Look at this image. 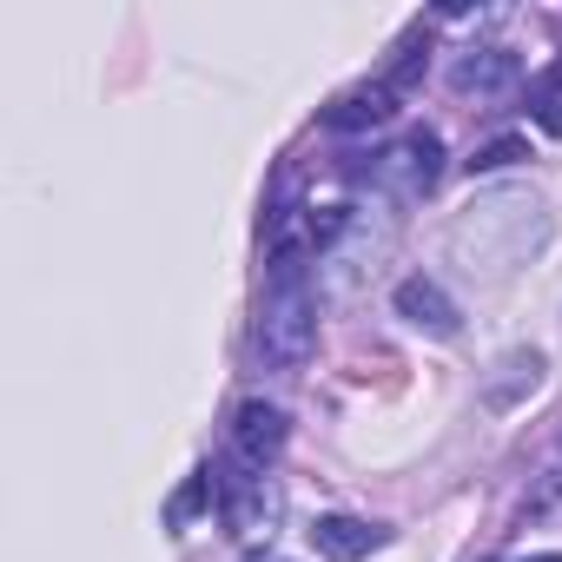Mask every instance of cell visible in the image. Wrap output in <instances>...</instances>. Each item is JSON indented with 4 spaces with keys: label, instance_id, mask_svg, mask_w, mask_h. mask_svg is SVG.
Wrapping results in <instances>:
<instances>
[{
    "label": "cell",
    "instance_id": "cell-1",
    "mask_svg": "<svg viewBox=\"0 0 562 562\" xmlns=\"http://www.w3.org/2000/svg\"><path fill=\"white\" fill-rule=\"evenodd\" d=\"M549 238V205L529 192V186H496V192H476L457 225H450V258L470 271V278H503L516 271L536 245Z\"/></svg>",
    "mask_w": 562,
    "mask_h": 562
},
{
    "label": "cell",
    "instance_id": "cell-2",
    "mask_svg": "<svg viewBox=\"0 0 562 562\" xmlns=\"http://www.w3.org/2000/svg\"><path fill=\"white\" fill-rule=\"evenodd\" d=\"M318 351V299L312 278H271L258 305V358L278 371H299Z\"/></svg>",
    "mask_w": 562,
    "mask_h": 562
},
{
    "label": "cell",
    "instance_id": "cell-3",
    "mask_svg": "<svg viewBox=\"0 0 562 562\" xmlns=\"http://www.w3.org/2000/svg\"><path fill=\"white\" fill-rule=\"evenodd\" d=\"M364 179H371L391 205H417V199L443 179V139H437L430 126H411L397 146H384V153L364 166Z\"/></svg>",
    "mask_w": 562,
    "mask_h": 562
},
{
    "label": "cell",
    "instance_id": "cell-4",
    "mask_svg": "<svg viewBox=\"0 0 562 562\" xmlns=\"http://www.w3.org/2000/svg\"><path fill=\"white\" fill-rule=\"evenodd\" d=\"M285 411L278 404H238V417H232V450H238V463L251 470V476H265L271 463H278V450H285Z\"/></svg>",
    "mask_w": 562,
    "mask_h": 562
},
{
    "label": "cell",
    "instance_id": "cell-5",
    "mask_svg": "<svg viewBox=\"0 0 562 562\" xmlns=\"http://www.w3.org/2000/svg\"><path fill=\"white\" fill-rule=\"evenodd\" d=\"M522 80V60L509 54V47H470V54H457V67H450V87L470 100H496V93H509Z\"/></svg>",
    "mask_w": 562,
    "mask_h": 562
},
{
    "label": "cell",
    "instance_id": "cell-6",
    "mask_svg": "<svg viewBox=\"0 0 562 562\" xmlns=\"http://www.w3.org/2000/svg\"><path fill=\"white\" fill-rule=\"evenodd\" d=\"M397 106H404V93H391L384 80H364V87H351L325 106V126L331 133H371V126H391Z\"/></svg>",
    "mask_w": 562,
    "mask_h": 562
},
{
    "label": "cell",
    "instance_id": "cell-7",
    "mask_svg": "<svg viewBox=\"0 0 562 562\" xmlns=\"http://www.w3.org/2000/svg\"><path fill=\"white\" fill-rule=\"evenodd\" d=\"M397 318L430 331V338H450L463 325V312L450 305V292L437 285V278H404V285H397Z\"/></svg>",
    "mask_w": 562,
    "mask_h": 562
},
{
    "label": "cell",
    "instance_id": "cell-8",
    "mask_svg": "<svg viewBox=\"0 0 562 562\" xmlns=\"http://www.w3.org/2000/svg\"><path fill=\"white\" fill-rule=\"evenodd\" d=\"M225 522H232L238 536L271 529V522H278V490H271V476H225Z\"/></svg>",
    "mask_w": 562,
    "mask_h": 562
},
{
    "label": "cell",
    "instance_id": "cell-9",
    "mask_svg": "<svg viewBox=\"0 0 562 562\" xmlns=\"http://www.w3.org/2000/svg\"><path fill=\"white\" fill-rule=\"evenodd\" d=\"M312 542H318V555H331V562H358V555H371V549L384 542V529L364 522V516H318Z\"/></svg>",
    "mask_w": 562,
    "mask_h": 562
},
{
    "label": "cell",
    "instance_id": "cell-10",
    "mask_svg": "<svg viewBox=\"0 0 562 562\" xmlns=\"http://www.w3.org/2000/svg\"><path fill=\"white\" fill-rule=\"evenodd\" d=\"M516 159H529V139H522V133H503V139H490V146L470 153V172H503V166H516Z\"/></svg>",
    "mask_w": 562,
    "mask_h": 562
},
{
    "label": "cell",
    "instance_id": "cell-11",
    "mask_svg": "<svg viewBox=\"0 0 562 562\" xmlns=\"http://www.w3.org/2000/svg\"><path fill=\"white\" fill-rule=\"evenodd\" d=\"M212 490H218V476H212V470H192V483L172 496V509H166V516H172V522H192V516L212 503Z\"/></svg>",
    "mask_w": 562,
    "mask_h": 562
},
{
    "label": "cell",
    "instance_id": "cell-12",
    "mask_svg": "<svg viewBox=\"0 0 562 562\" xmlns=\"http://www.w3.org/2000/svg\"><path fill=\"white\" fill-rule=\"evenodd\" d=\"M245 562H285V555H245Z\"/></svg>",
    "mask_w": 562,
    "mask_h": 562
},
{
    "label": "cell",
    "instance_id": "cell-13",
    "mask_svg": "<svg viewBox=\"0 0 562 562\" xmlns=\"http://www.w3.org/2000/svg\"><path fill=\"white\" fill-rule=\"evenodd\" d=\"M522 562H562V555H522Z\"/></svg>",
    "mask_w": 562,
    "mask_h": 562
}]
</instances>
